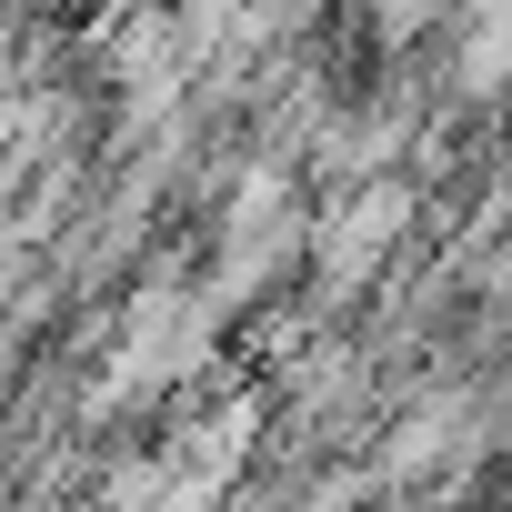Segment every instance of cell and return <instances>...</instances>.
I'll use <instances>...</instances> for the list:
<instances>
[{
    "label": "cell",
    "mask_w": 512,
    "mask_h": 512,
    "mask_svg": "<svg viewBox=\"0 0 512 512\" xmlns=\"http://www.w3.org/2000/svg\"><path fill=\"white\" fill-rule=\"evenodd\" d=\"M51 11H81V21H91V11H111V0H51Z\"/></svg>",
    "instance_id": "cell-2"
},
{
    "label": "cell",
    "mask_w": 512,
    "mask_h": 512,
    "mask_svg": "<svg viewBox=\"0 0 512 512\" xmlns=\"http://www.w3.org/2000/svg\"><path fill=\"white\" fill-rule=\"evenodd\" d=\"M402 221H412V201H402V181H362L352 191V211H332L322 221V251H312V302H342V292H362L372 282V262L402 241Z\"/></svg>",
    "instance_id": "cell-1"
}]
</instances>
